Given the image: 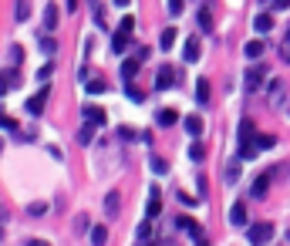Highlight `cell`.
Instances as JSON below:
<instances>
[{"label":"cell","mask_w":290,"mask_h":246,"mask_svg":"<svg viewBox=\"0 0 290 246\" xmlns=\"http://www.w3.org/2000/svg\"><path fill=\"white\" fill-rule=\"evenodd\" d=\"M260 148H257V139H253V122L243 118L240 122V159H253Z\"/></svg>","instance_id":"obj_1"},{"label":"cell","mask_w":290,"mask_h":246,"mask_svg":"<svg viewBox=\"0 0 290 246\" xmlns=\"http://www.w3.org/2000/svg\"><path fill=\"white\" fill-rule=\"evenodd\" d=\"M246 239H250L253 246H263L274 239V226L270 222H253V226H246Z\"/></svg>","instance_id":"obj_2"},{"label":"cell","mask_w":290,"mask_h":246,"mask_svg":"<svg viewBox=\"0 0 290 246\" xmlns=\"http://www.w3.org/2000/svg\"><path fill=\"white\" fill-rule=\"evenodd\" d=\"M48 95H51V88H48V81H44V88L37 91V95H34V98H27V115H40V111H44V101H48Z\"/></svg>","instance_id":"obj_3"},{"label":"cell","mask_w":290,"mask_h":246,"mask_svg":"<svg viewBox=\"0 0 290 246\" xmlns=\"http://www.w3.org/2000/svg\"><path fill=\"white\" fill-rule=\"evenodd\" d=\"M176 81H179V71H172V68H159V74H155V88L159 91H169Z\"/></svg>","instance_id":"obj_4"},{"label":"cell","mask_w":290,"mask_h":246,"mask_svg":"<svg viewBox=\"0 0 290 246\" xmlns=\"http://www.w3.org/2000/svg\"><path fill=\"white\" fill-rule=\"evenodd\" d=\"M176 122H179V115L172 108H159V111H155V125H159V128H172Z\"/></svg>","instance_id":"obj_5"},{"label":"cell","mask_w":290,"mask_h":246,"mask_svg":"<svg viewBox=\"0 0 290 246\" xmlns=\"http://www.w3.org/2000/svg\"><path fill=\"white\" fill-rule=\"evenodd\" d=\"M118 209H121V196L118 192H108L105 196V216L108 219H118Z\"/></svg>","instance_id":"obj_6"},{"label":"cell","mask_w":290,"mask_h":246,"mask_svg":"<svg viewBox=\"0 0 290 246\" xmlns=\"http://www.w3.org/2000/svg\"><path fill=\"white\" fill-rule=\"evenodd\" d=\"M159 213H162V203H159V186H152V189H149V213H145V216H149V219H155Z\"/></svg>","instance_id":"obj_7"},{"label":"cell","mask_w":290,"mask_h":246,"mask_svg":"<svg viewBox=\"0 0 290 246\" xmlns=\"http://www.w3.org/2000/svg\"><path fill=\"white\" fill-rule=\"evenodd\" d=\"M129 37L132 34H125V31H118L112 37V51H115V58H121V54H125V48H129Z\"/></svg>","instance_id":"obj_8"},{"label":"cell","mask_w":290,"mask_h":246,"mask_svg":"<svg viewBox=\"0 0 290 246\" xmlns=\"http://www.w3.org/2000/svg\"><path fill=\"white\" fill-rule=\"evenodd\" d=\"M240 162H243V159L236 155V159H230V165H223V179L230 182V186H233V182H236V175H240Z\"/></svg>","instance_id":"obj_9"},{"label":"cell","mask_w":290,"mask_h":246,"mask_svg":"<svg viewBox=\"0 0 290 246\" xmlns=\"http://www.w3.org/2000/svg\"><path fill=\"white\" fill-rule=\"evenodd\" d=\"M138 64H142L138 58H125V61H121V78H125V81H132V78L138 74Z\"/></svg>","instance_id":"obj_10"},{"label":"cell","mask_w":290,"mask_h":246,"mask_svg":"<svg viewBox=\"0 0 290 246\" xmlns=\"http://www.w3.org/2000/svg\"><path fill=\"white\" fill-rule=\"evenodd\" d=\"M230 222H233V226H246V206L243 203H233V209H230Z\"/></svg>","instance_id":"obj_11"},{"label":"cell","mask_w":290,"mask_h":246,"mask_svg":"<svg viewBox=\"0 0 290 246\" xmlns=\"http://www.w3.org/2000/svg\"><path fill=\"white\" fill-rule=\"evenodd\" d=\"M44 31H57V7L54 4L44 7Z\"/></svg>","instance_id":"obj_12"},{"label":"cell","mask_w":290,"mask_h":246,"mask_svg":"<svg viewBox=\"0 0 290 246\" xmlns=\"http://www.w3.org/2000/svg\"><path fill=\"white\" fill-rule=\"evenodd\" d=\"M182 125H185V131H189L193 139H199V135H202V122H199V115H189V118H182Z\"/></svg>","instance_id":"obj_13"},{"label":"cell","mask_w":290,"mask_h":246,"mask_svg":"<svg viewBox=\"0 0 290 246\" xmlns=\"http://www.w3.org/2000/svg\"><path fill=\"white\" fill-rule=\"evenodd\" d=\"M266 189H270V175H260L257 182L250 186V192H253V199H263L266 196Z\"/></svg>","instance_id":"obj_14"},{"label":"cell","mask_w":290,"mask_h":246,"mask_svg":"<svg viewBox=\"0 0 290 246\" xmlns=\"http://www.w3.org/2000/svg\"><path fill=\"white\" fill-rule=\"evenodd\" d=\"M199 37H189V41H185V61H189V64H193V61H199Z\"/></svg>","instance_id":"obj_15"},{"label":"cell","mask_w":290,"mask_h":246,"mask_svg":"<svg viewBox=\"0 0 290 246\" xmlns=\"http://www.w3.org/2000/svg\"><path fill=\"white\" fill-rule=\"evenodd\" d=\"M196 101H199V105H210V81H206V78L196 81Z\"/></svg>","instance_id":"obj_16"},{"label":"cell","mask_w":290,"mask_h":246,"mask_svg":"<svg viewBox=\"0 0 290 246\" xmlns=\"http://www.w3.org/2000/svg\"><path fill=\"white\" fill-rule=\"evenodd\" d=\"M14 17H17V24H24L27 17H31V0H17V7H14Z\"/></svg>","instance_id":"obj_17"},{"label":"cell","mask_w":290,"mask_h":246,"mask_svg":"<svg viewBox=\"0 0 290 246\" xmlns=\"http://www.w3.org/2000/svg\"><path fill=\"white\" fill-rule=\"evenodd\" d=\"M85 122H91V125H105V111L101 108H85Z\"/></svg>","instance_id":"obj_18"},{"label":"cell","mask_w":290,"mask_h":246,"mask_svg":"<svg viewBox=\"0 0 290 246\" xmlns=\"http://www.w3.org/2000/svg\"><path fill=\"white\" fill-rule=\"evenodd\" d=\"M196 24H199V27H202V31H206V34L213 31V14H210V7H202L199 14H196Z\"/></svg>","instance_id":"obj_19"},{"label":"cell","mask_w":290,"mask_h":246,"mask_svg":"<svg viewBox=\"0 0 290 246\" xmlns=\"http://www.w3.org/2000/svg\"><path fill=\"white\" fill-rule=\"evenodd\" d=\"M253 27H257L260 34H266L270 27H274V17H270V14H257V17H253Z\"/></svg>","instance_id":"obj_20"},{"label":"cell","mask_w":290,"mask_h":246,"mask_svg":"<svg viewBox=\"0 0 290 246\" xmlns=\"http://www.w3.org/2000/svg\"><path fill=\"white\" fill-rule=\"evenodd\" d=\"M243 54L250 61H257L260 54H263V41H246V48H243Z\"/></svg>","instance_id":"obj_21"},{"label":"cell","mask_w":290,"mask_h":246,"mask_svg":"<svg viewBox=\"0 0 290 246\" xmlns=\"http://www.w3.org/2000/svg\"><path fill=\"white\" fill-rule=\"evenodd\" d=\"M260 84H263V71H246V91H250V95L260 88Z\"/></svg>","instance_id":"obj_22"},{"label":"cell","mask_w":290,"mask_h":246,"mask_svg":"<svg viewBox=\"0 0 290 246\" xmlns=\"http://www.w3.org/2000/svg\"><path fill=\"white\" fill-rule=\"evenodd\" d=\"M172 44H176V27H165V31H162V37H159V48L169 51Z\"/></svg>","instance_id":"obj_23"},{"label":"cell","mask_w":290,"mask_h":246,"mask_svg":"<svg viewBox=\"0 0 290 246\" xmlns=\"http://www.w3.org/2000/svg\"><path fill=\"white\" fill-rule=\"evenodd\" d=\"M88 239H91V243H95V246H101V243H105V239H108V230H105V226H91Z\"/></svg>","instance_id":"obj_24"},{"label":"cell","mask_w":290,"mask_h":246,"mask_svg":"<svg viewBox=\"0 0 290 246\" xmlns=\"http://www.w3.org/2000/svg\"><path fill=\"white\" fill-rule=\"evenodd\" d=\"M91 139H95V128H91V122H88L78 131V145H91Z\"/></svg>","instance_id":"obj_25"},{"label":"cell","mask_w":290,"mask_h":246,"mask_svg":"<svg viewBox=\"0 0 290 246\" xmlns=\"http://www.w3.org/2000/svg\"><path fill=\"white\" fill-rule=\"evenodd\" d=\"M189 159H193V162H202V159H206V148H202V142H193V145H189Z\"/></svg>","instance_id":"obj_26"},{"label":"cell","mask_w":290,"mask_h":246,"mask_svg":"<svg viewBox=\"0 0 290 246\" xmlns=\"http://www.w3.org/2000/svg\"><path fill=\"white\" fill-rule=\"evenodd\" d=\"M10 88H14V74H0V98H4Z\"/></svg>","instance_id":"obj_27"},{"label":"cell","mask_w":290,"mask_h":246,"mask_svg":"<svg viewBox=\"0 0 290 246\" xmlns=\"http://www.w3.org/2000/svg\"><path fill=\"white\" fill-rule=\"evenodd\" d=\"M280 98H283V84L274 81V84H270V101H274V105H280Z\"/></svg>","instance_id":"obj_28"},{"label":"cell","mask_w":290,"mask_h":246,"mask_svg":"<svg viewBox=\"0 0 290 246\" xmlns=\"http://www.w3.org/2000/svg\"><path fill=\"white\" fill-rule=\"evenodd\" d=\"M149 239H152V226L142 222V226H138V243H149Z\"/></svg>","instance_id":"obj_29"},{"label":"cell","mask_w":290,"mask_h":246,"mask_svg":"<svg viewBox=\"0 0 290 246\" xmlns=\"http://www.w3.org/2000/svg\"><path fill=\"white\" fill-rule=\"evenodd\" d=\"M152 172H159V175H162V172H169V162L155 155V159H152Z\"/></svg>","instance_id":"obj_30"},{"label":"cell","mask_w":290,"mask_h":246,"mask_svg":"<svg viewBox=\"0 0 290 246\" xmlns=\"http://www.w3.org/2000/svg\"><path fill=\"white\" fill-rule=\"evenodd\" d=\"M274 145H277L274 135H260V139H257V148H274Z\"/></svg>","instance_id":"obj_31"},{"label":"cell","mask_w":290,"mask_h":246,"mask_svg":"<svg viewBox=\"0 0 290 246\" xmlns=\"http://www.w3.org/2000/svg\"><path fill=\"white\" fill-rule=\"evenodd\" d=\"M118 27H121L125 34H132V31H135V17H121V20H118Z\"/></svg>","instance_id":"obj_32"},{"label":"cell","mask_w":290,"mask_h":246,"mask_svg":"<svg viewBox=\"0 0 290 246\" xmlns=\"http://www.w3.org/2000/svg\"><path fill=\"white\" fill-rule=\"evenodd\" d=\"M27 213H31V216H44V213H48V206H44V203H31V206H27Z\"/></svg>","instance_id":"obj_33"},{"label":"cell","mask_w":290,"mask_h":246,"mask_svg":"<svg viewBox=\"0 0 290 246\" xmlns=\"http://www.w3.org/2000/svg\"><path fill=\"white\" fill-rule=\"evenodd\" d=\"M40 51H44V54H54V51H57V44L51 41V37H40Z\"/></svg>","instance_id":"obj_34"},{"label":"cell","mask_w":290,"mask_h":246,"mask_svg":"<svg viewBox=\"0 0 290 246\" xmlns=\"http://www.w3.org/2000/svg\"><path fill=\"white\" fill-rule=\"evenodd\" d=\"M20 58H24V51L17 48V44H10V61H14V68L20 64Z\"/></svg>","instance_id":"obj_35"},{"label":"cell","mask_w":290,"mask_h":246,"mask_svg":"<svg viewBox=\"0 0 290 246\" xmlns=\"http://www.w3.org/2000/svg\"><path fill=\"white\" fill-rule=\"evenodd\" d=\"M169 14H172V17L182 14V0H169Z\"/></svg>","instance_id":"obj_36"},{"label":"cell","mask_w":290,"mask_h":246,"mask_svg":"<svg viewBox=\"0 0 290 246\" xmlns=\"http://www.w3.org/2000/svg\"><path fill=\"white\" fill-rule=\"evenodd\" d=\"M118 135H121L125 142H129V139H135V128H129V125H121V128H118Z\"/></svg>","instance_id":"obj_37"},{"label":"cell","mask_w":290,"mask_h":246,"mask_svg":"<svg viewBox=\"0 0 290 246\" xmlns=\"http://www.w3.org/2000/svg\"><path fill=\"white\" fill-rule=\"evenodd\" d=\"M280 58L290 64V34H287V41H283V48H280Z\"/></svg>","instance_id":"obj_38"},{"label":"cell","mask_w":290,"mask_h":246,"mask_svg":"<svg viewBox=\"0 0 290 246\" xmlns=\"http://www.w3.org/2000/svg\"><path fill=\"white\" fill-rule=\"evenodd\" d=\"M149 54H152L149 48H135V58H138V61H149Z\"/></svg>","instance_id":"obj_39"},{"label":"cell","mask_w":290,"mask_h":246,"mask_svg":"<svg viewBox=\"0 0 290 246\" xmlns=\"http://www.w3.org/2000/svg\"><path fill=\"white\" fill-rule=\"evenodd\" d=\"M37 78H40V81H48V78H51V64H44V68H40V71H37Z\"/></svg>","instance_id":"obj_40"},{"label":"cell","mask_w":290,"mask_h":246,"mask_svg":"<svg viewBox=\"0 0 290 246\" xmlns=\"http://www.w3.org/2000/svg\"><path fill=\"white\" fill-rule=\"evenodd\" d=\"M270 4H274L277 10H283V7H290V0H270Z\"/></svg>","instance_id":"obj_41"},{"label":"cell","mask_w":290,"mask_h":246,"mask_svg":"<svg viewBox=\"0 0 290 246\" xmlns=\"http://www.w3.org/2000/svg\"><path fill=\"white\" fill-rule=\"evenodd\" d=\"M115 4H118V7H125V4H132V0H115Z\"/></svg>","instance_id":"obj_42"},{"label":"cell","mask_w":290,"mask_h":246,"mask_svg":"<svg viewBox=\"0 0 290 246\" xmlns=\"http://www.w3.org/2000/svg\"><path fill=\"white\" fill-rule=\"evenodd\" d=\"M0 239H4V230H0Z\"/></svg>","instance_id":"obj_43"},{"label":"cell","mask_w":290,"mask_h":246,"mask_svg":"<svg viewBox=\"0 0 290 246\" xmlns=\"http://www.w3.org/2000/svg\"><path fill=\"white\" fill-rule=\"evenodd\" d=\"M287 243H290V233H287Z\"/></svg>","instance_id":"obj_44"}]
</instances>
